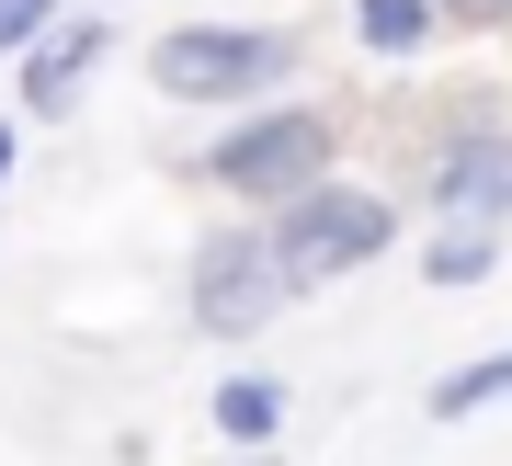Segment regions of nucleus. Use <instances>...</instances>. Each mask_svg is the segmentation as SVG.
Returning <instances> with one entry per match:
<instances>
[{"instance_id": "20e7f679", "label": "nucleus", "mask_w": 512, "mask_h": 466, "mask_svg": "<svg viewBox=\"0 0 512 466\" xmlns=\"http://www.w3.org/2000/svg\"><path fill=\"white\" fill-rule=\"evenodd\" d=\"M296 296V273L274 251V228H217L194 251V319L205 341H251V330H274V307Z\"/></svg>"}, {"instance_id": "39448f33", "label": "nucleus", "mask_w": 512, "mask_h": 466, "mask_svg": "<svg viewBox=\"0 0 512 466\" xmlns=\"http://www.w3.org/2000/svg\"><path fill=\"white\" fill-rule=\"evenodd\" d=\"M114 46V23L103 12H80V23H46L35 35V57H23V114H69V91H80V69Z\"/></svg>"}, {"instance_id": "9d476101", "label": "nucleus", "mask_w": 512, "mask_h": 466, "mask_svg": "<svg viewBox=\"0 0 512 466\" xmlns=\"http://www.w3.org/2000/svg\"><path fill=\"white\" fill-rule=\"evenodd\" d=\"M490 398H512V353H490V364H456V376L433 387V421H467V410H490Z\"/></svg>"}, {"instance_id": "1a4fd4ad", "label": "nucleus", "mask_w": 512, "mask_h": 466, "mask_svg": "<svg viewBox=\"0 0 512 466\" xmlns=\"http://www.w3.org/2000/svg\"><path fill=\"white\" fill-rule=\"evenodd\" d=\"M353 35L376 57H410V46H433V0H353Z\"/></svg>"}, {"instance_id": "0eeeda50", "label": "nucleus", "mask_w": 512, "mask_h": 466, "mask_svg": "<svg viewBox=\"0 0 512 466\" xmlns=\"http://www.w3.org/2000/svg\"><path fill=\"white\" fill-rule=\"evenodd\" d=\"M433 285H478V273H501V216H444V239L421 251Z\"/></svg>"}, {"instance_id": "f8f14e48", "label": "nucleus", "mask_w": 512, "mask_h": 466, "mask_svg": "<svg viewBox=\"0 0 512 466\" xmlns=\"http://www.w3.org/2000/svg\"><path fill=\"white\" fill-rule=\"evenodd\" d=\"M0 182H12V126H0Z\"/></svg>"}, {"instance_id": "ddd939ff", "label": "nucleus", "mask_w": 512, "mask_h": 466, "mask_svg": "<svg viewBox=\"0 0 512 466\" xmlns=\"http://www.w3.org/2000/svg\"><path fill=\"white\" fill-rule=\"evenodd\" d=\"M251 466H274V455H251Z\"/></svg>"}, {"instance_id": "7ed1b4c3", "label": "nucleus", "mask_w": 512, "mask_h": 466, "mask_svg": "<svg viewBox=\"0 0 512 466\" xmlns=\"http://www.w3.org/2000/svg\"><path fill=\"white\" fill-rule=\"evenodd\" d=\"M330 114L308 103H285V114H251V126H228L217 148H205V182H228L239 205H285V194H308V182H330Z\"/></svg>"}, {"instance_id": "f03ea898", "label": "nucleus", "mask_w": 512, "mask_h": 466, "mask_svg": "<svg viewBox=\"0 0 512 466\" xmlns=\"http://www.w3.org/2000/svg\"><path fill=\"white\" fill-rule=\"evenodd\" d=\"M387 239H399V205L365 194V182H308V194L274 205V251L296 285H330V273H365Z\"/></svg>"}, {"instance_id": "9b49d317", "label": "nucleus", "mask_w": 512, "mask_h": 466, "mask_svg": "<svg viewBox=\"0 0 512 466\" xmlns=\"http://www.w3.org/2000/svg\"><path fill=\"white\" fill-rule=\"evenodd\" d=\"M46 12H57V0H0V46H35Z\"/></svg>"}, {"instance_id": "423d86ee", "label": "nucleus", "mask_w": 512, "mask_h": 466, "mask_svg": "<svg viewBox=\"0 0 512 466\" xmlns=\"http://www.w3.org/2000/svg\"><path fill=\"white\" fill-rule=\"evenodd\" d=\"M433 205L444 216H512V137H456L433 160Z\"/></svg>"}, {"instance_id": "6e6552de", "label": "nucleus", "mask_w": 512, "mask_h": 466, "mask_svg": "<svg viewBox=\"0 0 512 466\" xmlns=\"http://www.w3.org/2000/svg\"><path fill=\"white\" fill-rule=\"evenodd\" d=\"M217 432H228L239 455H262V444L285 432V387H274V376H228V387H217Z\"/></svg>"}, {"instance_id": "f257e3e1", "label": "nucleus", "mask_w": 512, "mask_h": 466, "mask_svg": "<svg viewBox=\"0 0 512 466\" xmlns=\"http://www.w3.org/2000/svg\"><path fill=\"white\" fill-rule=\"evenodd\" d=\"M285 69H296L285 23H171V35L148 46V80H160L171 103H251V91H274Z\"/></svg>"}]
</instances>
